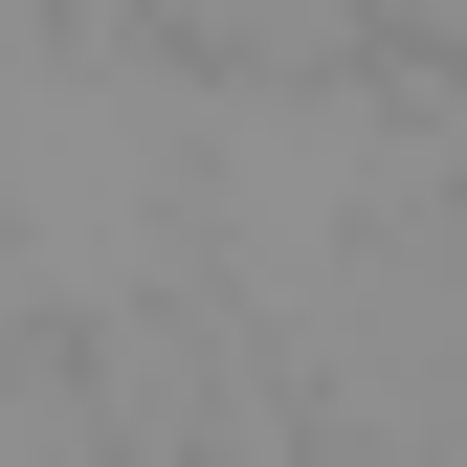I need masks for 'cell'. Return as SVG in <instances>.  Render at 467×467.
<instances>
[]
</instances>
